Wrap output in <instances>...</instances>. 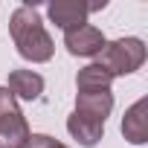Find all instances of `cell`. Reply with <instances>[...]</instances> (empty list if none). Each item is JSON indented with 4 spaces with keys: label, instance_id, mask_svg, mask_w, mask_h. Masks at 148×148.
I'll return each instance as SVG.
<instances>
[{
    "label": "cell",
    "instance_id": "4",
    "mask_svg": "<svg viewBox=\"0 0 148 148\" xmlns=\"http://www.w3.org/2000/svg\"><path fill=\"white\" fill-rule=\"evenodd\" d=\"M105 6H108V0H96V3H82V0H52V3L47 6V15H49V21L58 29L70 32V29L84 26L87 23V15L90 12H99Z\"/></svg>",
    "mask_w": 148,
    "mask_h": 148
},
{
    "label": "cell",
    "instance_id": "1",
    "mask_svg": "<svg viewBox=\"0 0 148 148\" xmlns=\"http://www.w3.org/2000/svg\"><path fill=\"white\" fill-rule=\"evenodd\" d=\"M9 32H12V41H15L18 52H21L26 61H32V64H44V61L52 58L55 44H52L49 32L44 29L41 15H38L35 6H29V3L18 6V9L12 12Z\"/></svg>",
    "mask_w": 148,
    "mask_h": 148
},
{
    "label": "cell",
    "instance_id": "10",
    "mask_svg": "<svg viewBox=\"0 0 148 148\" xmlns=\"http://www.w3.org/2000/svg\"><path fill=\"white\" fill-rule=\"evenodd\" d=\"M110 84H113L110 73L102 70L99 64H87V67H82L79 76H76V87H79V93H84V90H110Z\"/></svg>",
    "mask_w": 148,
    "mask_h": 148
},
{
    "label": "cell",
    "instance_id": "9",
    "mask_svg": "<svg viewBox=\"0 0 148 148\" xmlns=\"http://www.w3.org/2000/svg\"><path fill=\"white\" fill-rule=\"evenodd\" d=\"M9 93L23 102H35L44 93V79L32 70H12L9 73Z\"/></svg>",
    "mask_w": 148,
    "mask_h": 148
},
{
    "label": "cell",
    "instance_id": "2",
    "mask_svg": "<svg viewBox=\"0 0 148 148\" xmlns=\"http://www.w3.org/2000/svg\"><path fill=\"white\" fill-rule=\"evenodd\" d=\"M96 58H99L96 64L110 73V79L131 76V73H136L142 67V61H145V44L139 38H116V41L105 44Z\"/></svg>",
    "mask_w": 148,
    "mask_h": 148
},
{
    "label": "cell",
    "instance_id": "5",
    "mask_svg": "<svg viewBox=\"0 0 148 148\" xmlns=\"http://www.w3.org/2000/svg\"><path fill=\"white\" fill-rule=\"evenodd\" d=\"M105 44H108V41H105L102 29H96L93 23H84V26H79V29L64 32V47H67V52H70V55H79V58H96Z\"/></svg>",
    "mask_w": 148,
    "mask_h": 148
},
{
    "label": "cell",
    "instance_id": "8",
    "mask_svg": "<svg viewBox=\"0 0 148 148\" xmlns=\"http://www.w3.org/2000/svg\"><path fill=\"white\" fill-rule=\"evenodd\" d=\"M145 108H148V102L139 99V102H134V105L125 110L122 134H125V139H128L131 145H142V142H148V116H145Z\"/></svg>",
    "mask_w": 148,
    "mask_h": 148
},
{
    "label": "cell",
    "instance_id": "11",
    "mask_svg": "<svg viewBox=\"0 0 148 148\" xmlns=\"http://www.w3.org/2000/svg\"><path fill=\"white\" fill-rule=\"evenodd\" d=\"M26 148H67V145H61L58 139H52V136H47V134H29Z\"/></svg>",
    "mask_w": 148,
    "mask_h": 148
},
{
    "label": "cell",
    "instance_id": "7",
    "mask_svg": "<svg viewBox=\"0 0 148 148\" xmlns=\"http://www.w3.org/2000/svg\"><path fill=\"white\" fill-rule=\"evenodd\" d=\"M67 131L73 134V139H76L79 145L93 148V145L105 136V122L90 119V116H84V113H76V110H73L70 119H67Z\"/></svg>",
    "mask_w": 148,
    "mask_h": 148
},
{
    "label": "cell",
    "instance_id": "6",
    "mask_svg": "<svg viewBox=\"0 0 148 148\" xmlns=\"http://www.w3.org/2000/svg\"><path fill=\"white\" fill-rule=\"evenodd\" d=\"M113 110V93L110 90H84L76 93V113H84L90 119L105 122Z\"/></svg>",
    "mask_w": 148,
    "mask_h": 148
},
{
    "label": "cell",
    "instance_id": "3",
    "mask_svg": "<svg viewBox=\"0 0 148 148\" xmlns=\"http://www.w3.org/2000/svg\"><path fill=\"white\" fill-rule=\"evenodd\" d=\"M29 125L9 87H0V148H26Z\"/></svg>",
    "mask_w": 148,
    "mask_h": 148
}]
</instances>
